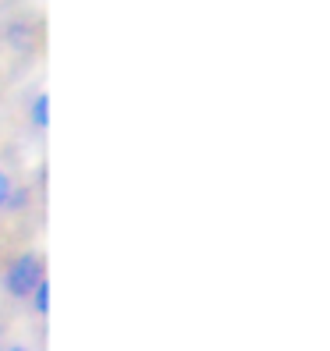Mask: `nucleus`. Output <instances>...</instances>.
<instances>
[{"instance_id": "f257e3e1", "label": "nucleus", "mask_w": 330, "mask_h": 351, "mask_svg": "<svg viewBox=\"0 0 330 351\" xmlns=\"http://www.w3.org/2000/svg\"><path fill=\"white\" fill-rule=\"evenodd\" d=\"M43 280H47V259H43V252L22 249V252H11L8 256V263H4V287H8L11 298L29 302V295Z\"/></svg>"}, {"instance_id": "f03ea898", "label": "nucleus", "mask_w": 330, "mask_h": 351, "mask_svg": "<svg viewBox=\"0 0 330 351\" xmlns=\"http://www.w3.org/2000/svg\"><path fill=\"white\" fill-rule=\"evenodd\" d=\"M18 192H22V184H18V178H14V167L0 160V213L14 210V195Z\"/></svg>"}, {"instance_id": "7ed1b4c3", "label": "nucleus", "mask_w": 330, "mask_h": 351, "mask_svg": "<svg viewBox=\"0 0 330 351\" xmlns=\"http://www.w3.org/2000/svg\"><path fill=\"white\" fill-rule=\"evenodd\" d=\"M32 125L36 128H47L50 125V99H47V93H39L32 99Z\"/></svg>"}, {"instance_id": "20e7f679", "label": "nucleus", "mask_w": 330, "mask_h": 351, "mask_svg": "<svg viewBox=\"0 0 330 351\" xmlns=\"http://www.w3.org/2000/svg\"><path fill=\"white\" fill-rule=\"evenodd\" d=\"M29 302H32V308H36L39 316H47V308H50V284H47V280L39 284L36 291L29 295Z\"/></svg>"}, {"instance_id": "39448f33", "label": "nucleus", "mask_w": 330, "mask_h": 351, "mask_svg": "<svg viewBox=\"0 0 330 351\" xmlns=\"http://www.w3.org/2000/svg\"><path fill=\"white\" fill-rule=\"evenodd\" d=\"M11 351H25V348H11Z\"/></svg>"}]
</instances>
